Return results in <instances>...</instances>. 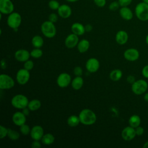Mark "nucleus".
<instances>
[{
	"mask_svg": "<svg viewBox=\"0 0 148 148\" xmlns=\"http://www.w3.org/2000/svg\"><path fill=\"white\" fill-rule=\"evenodd\" d=\"M30 110L29 109V108L28 107H26L24 109H22V112L27 116H28L29 114V112H30Z\"/></svg>",
	"mask_w": 148,
	"mask_h": 148,
	"instance_id": "a18cd8bd",
	"label": "nucleus"
},
{
	"mask_svg": "<svg viewBox=\"0 0 148 148\" xmlns=\"http://www.w3.org/2000/svg\"><path fill=\"white\" fill-rule=\"evenodd\" d=\"M31 128H30L29 126L25 123L20 126V131L21 134L23 135H29L31 132Z\"/></svg>",
	"mask_w": 148,
	"mask_h": 148,
	"instance_id": "2f4dec72",
	"label": "nucleus"
},
{
	"mask_svg": "<svg viewBox=\"0 0 148 148\" xmlns=\"http://www.w3.org/2000/svg\"><path fill=\"white\" fill-rule=\"evenodd\" d=\"M86 32H90L92 29V26L91 24H87L84 26Z\"/></svg>",
	"mask_w": 148,
	"mask_h": 148,
	"instance_id": "49530a36",
	"label": "nucleus"
},
{
	"mask_svg": "<svg viewBox=\"0 0 148 148\" xmlns=\"http://www.w3.org/2000/svg\"><path fill=\"white\" fill-rule=\"evenodd\" d=\"M146 43L147 44V45H148V35L146 36Z\"/></svg>",
	"mask_w": 148,
	"mask_h": 148,
	"instance_id": "603ef678",
	"label": "nucleus"
},
{
	"mask_svg": "<svg viewBox=\"0 0 148 148\" xmlns=\"http://www.w3.org/2000/svg\"><path fill=\"white\" fill-rule=\"evenodd\" d=\"M21 23V16L17 12H12L9 14L7 18L8 25L12 28H18Z\"/></svg>",
	"mask_w": 148,
	"mask_h": 148,
	"instance_id": "39448f33",
	"label": "nucleus"
},
{
	"mask_svg": "<svg viewBox=\"0 0 148 148\" xmlns=\"http://www.w3.org/2000/svg\"><path fill=\"white\" fill-rule=\"evenodd\" d=\"M57 11L58 15L63 18H67L69 17L72 14V9L71 7L66 4L60 5Z\"/></svg>",
	"mask_w": 148,
	"mask_h": 148,
	"instance_id": "a211bd4d",
	"label": "nucleus"
},
{
	"mask_svg": "<svg viewBox=\"0 0 148 148\" xmlns=\"http://www.w3.org/2000/svg\"><path fill=\"white\" fill-rule=\"evenodd\" d=\"M80 123L79 116L76 115H71L67 119V124L69 127H75Z\"/></svg>",
	"mask_w": 148,
	"mask_h": 148,
	"instance_id": "c85d7f7f",
	"label": "nucleus"
},
{
	"mask_svg": "<svg viewBox=\"0 0 148 148\" xmlns=\"http://www.w3.org/2000/svg\"><path fill=\"white\" fill-rule=\"evenodd\" d=\"M120 16L125 20H130L133 17V13L132 10L127 6H123L119 11Z\"/></svg>",
	"mask_w": 148,
	"mask_h": 148,
	"instance_id": "412c9836",
	"label": "nucleus"
},
{
	"mask_svg": "<svg viewBox=\"0 0 148 148\" xmlns=\"http://www.w3.org/2000/svg\"><path fill=\"white\" fill-rule=\"evenodd\" d=\"M58 16L56 14V13H51L49 16V20L51 22L55 23L58 20Z\"/></svg>",
	"mask_w": 148,
	"mask_h": 148,
	"instance_id": "4c0bfd02",
	"label": "nucleus"
},
{
	"mask_svg": "<svg viewBox=\"0 0 148 148\" xmlns=\"http://www.w3.org/2000/svg\"><path fill=\"white\" fill-rule=\"evenodd\" d=\"M42 143L45 145H50L53 144L55 141V137L54 136L50 134V133H47L44 134L43 137L41 139Z\"/></svg>",
	"mask_w": 148,
	"mask_h": 148,
	"instance_id": "b1692460",
	"label": "nucleus"
},
{
	"mask_svg": "<svg viewBox=\"0 0 148 148\" xmlns=\"http://www.w3.org/2000/svg\"><path fill=\"white\" fill-rule=\"evenodd\" d=\"M148 87L147 82L144 80H138L132 84L131 90L136 95H141L146 92Z\"/></svg>",
	"mask_w": 148,
	"mask_h": 148,
	"instance_id": "423d86ee",
	"label": "nucleus"
},
{
	"mask_svg": "<svg viewBox=\"0 0 148 148\" xmlns=\"http://www.w3.org/2000/svg\"><path fill=\"white\" fill-rule=\"evenodd\" d=\"M71 31L72 33L78 36H81L83 35L86 32L84 26L80 23H73L71 26Z\"/></svg>",
	"mask_w": 148,
	"mask_h": 148,
	"instance_id": "aec40b11",
	"label": "nucleus"
},
{
	"mask_svg": "<svg viewBox=\"0 0 148 148\" xmlns=\"http://www.w3.org/2000/svg\"><path fill=\"white\" fill-rule=\"evenodd\" d=\"M30 57V53L26 49H19L14 53V57L19 62H24L29 60Z\"/></svg>",
	"mask_w": 148,
	"mask_h": 148,
	"instance_id": "dca6fc26",
	"label": "nucleus"
},
{
	"mask_svg": "<svg viewBox=\"0 0 148 148\" xmlns=\"http://www.w3.org/2000/svg\"><path fill=\"white\" fill-rule=\"evenodd\" d=\"M127 81L128 83H130L132 84L136 81L135 77L133 75H128L127 77Z\"/></svg>",
	"mask_w": 148,
	"mask_h": 148,
	"instance_id": "c03bdc74",
	"label": "nucleus"
},
{
	"mask_svg": "<svg viewBox=\"0 0 148 148\" xmlns=\"http://www.w3.org/2000/svg\"><path fill=\"white\" fill-rule=\"evenodd\" d=\"M14 5L10 0H0V12L2 14H9L13 12Z\"/></svg>",
	"mask_w": 148,
	"mask_h": 148,
	"instance_id": "9d476101",
	"label": "nucleus"
},
{
	"mask_svg": "<svg viewBox=\"0 0 148 148\" xmlns=\"http://www.w3.org/2000/svg\"><path fill=\"white\" fill-rule=\"evenodd\" d=\"M73 73L76 76H81L83 74V69L80 66H77L75 67L73 69Z\"/></svg>",
	"mask_w": 148,
	"mask_h": 148,
	"instance_id": "e433bc0d",
	"label": "nucleus"
},
{
	"mask_svg": "<svg viewBox=\"0 0 148 148\" xmlns=\"http://www.w3.org/2000/svg\"><path fill=\"white\" fill-rule=\"evenodd\" d=\"M90 45L89 41L86 39H83L79 42L77 45V48L80 53H84L88 50Z\"/></svg>",
	"mask_w": 148,
	"mask_h": 148,
	"instance_id": "4be33fe9",
	"label": "nucleus"
},
{
	"mask_svg": "<svg viewBox=\"0 0 148 148\" xmlns=\"http://www.w3.org/2000/svg\"><path fill=\"white\" fill-rule=\"evenodd\" d=\"M40 29L43 35L47 38H52L56 35L57 30L54 23L49 20L45 21L42 24Z\"/></svg>",
	"mask_w": 148,
	"mask_h": 148,
	"instance_id": "f03ea898",
	"label": "nucleus"
},
{
	"mask_svg": "<svg viewBox=\"0 0 148 148\" xmlns=\"http://www.w3.org/2000/svg\"><path fill=\"white\" fill-rule=\"evenodd\" d=\"M99 62L95 58H89L86 63V68L87 71L90 73L96 72L99 68Z\"/></svg>",
	"mask_w": 148,
	"mask_h": 148,
	"instance_id": "ddd939ff",
	"label": "nucleus"
},
{
	"mask_svg": "<svg viewBox=\"0 0 148 148\" xmlns=\"http://www.w3.org/2000/svg\"><path fill=\"white\" fill-rule=\"evenodd\" d=\"M84 80L82 76H76L71 82V86L75 90H80L83 86Z\"/></svg>",
	"mask_w": 148,
	"mask_h": 148,
	"instance_id": "5701e85b",
	"label": "nucleus"
},
{
	"mask_svg": "<svg viewBox=\"0 0 148 148\" xmlns=\"http://www.w3.org/2000/svg\"><path fill=\"white\" fill-rule=\"evenodd\" d=\"M30 78L29 71L25 68L20 69L16 76V79L17 83L20 85H25L27 84Z\"/></svg>",
	"mask_w": 148,
	"mask_h": 148,
	"instance_id": "6e6552de",
	"label": "nucleus"
},
{
	"mask_svg": "<svg viewBox=\"0 0 148 148\" xmlns=\"http://www.w3.org/2000/svg\"><path fill=\"white\" fill-rule=\"evenodd\" d=\"M135 13L137 18L143 21L148 20V3L144 2L138 3L135 8Z\"/></svg>",
	"mask_w": 148,
	"mask_h": 148,
	"instance_id": "7ed1b4c3",
	"label": "nucleus"
},
{
	"mask_svg": "<svg viewBox=\"0 0 148 148\" xmlns=\"http://www.w3.org/2000/svg\"><path fill=\"white\" fill-rule=\"evenodd\" d=\"M136 135L135 129L131 126H128L125 127L121 132L122 138L126 141H130L132 140Z\"/></svg>",
	"mask_w": 148,
	"mask_h": 148,
	"instance_id": "9b49d317",
	"label": "nucleus"
},
{
	"mask_svg": "<svg viewBox=\"0 0 148 148\" xmlns=\"http://www.w3.org/2000/svg\"><path fill=\"white\" fill-rule=\"evenodd\" d=\"M144 99L145 101H146L147 102H148V92L146 93L145 96H144Z\"/></svg>",
	"mask_w": 148,
	"mask_h": 148,
	"instance_id": "09e8293b",
	"label": "nucleus"
},
{
	"mask_svg": "<svg viewBox=\"0 0 148 148\" xmlns=\"http://www.w3.org/2000/svg\"><path fill=\"white\" fill-rule=\"evenodd\" d=\"M124 57L127 61H135L139 58V53L136 49H128L124 51Z\"/></svg>",
	"mask_w": 148,
	"mask_h": 148,
	"instance_id": "2eb2a0df",
	"label": "nucleus"
},
{
	"mask_svg": "<svg viewBox=\"0 0 148 148\" xmlns=\"http://www.w3.org/2000/svg\"><path fill=\"white\" fill-rule=\"evenodd\" d=\"M142 73L145 77L148 78V65L145 66L143 68L142 71Z\"/></svg>",
	"mask_w": 148,
	"mask_h": 148,
	"instance_id": "37998d69",
	"label": "nucleus"
},
{
	"mask_svg": "<svg viewBox=\"0 0 148 148\" xmlns=\"http://www.w3.org/2000/svg\"><path fill=\"white\" fill-rule=\"evenodd\" d=\"M135 132H136V135L141 136L143 135V134L144 132V129L143 127H142L140 126H138L136 128H135Z\"/></svg>",
	"mask_w": 148,
	"mask_h": 148,
	"instance_id": "a19ab883",
	"label": "nucleus"
},
{
	"mask_svg": "<svg viewBox=\"0 0 148 148\" xmlns=\"http://www.w3.org/2000/svg\"><path fill=\"white\" fill-rule=\"evenodd\" d=\"M128 123L130 126L132 127L133 128H136L137 127L139 126L141 123L140 118L139 116L136 114L132 115L128 120Z\"/></svg>",
	"mask_w": 148,
	"mask_h": 148,
	"instance_id": "bb28decb",
	"label": "nucleus"
},
{
	"mask_svg": "<svg viewBox=\"0 0 148 148\" xmlns=\"http://www.w3.org/2000/svg\"><path fill=\"white\" fill-rule=\"evenodd\" d=\"M29 135L33 140H41V139L44 135V130L43 127L39 125H34L31 128Z\"/></svg>",
	"mask_w": 148,
	"mask_h": 148,
	"instance_id": "f8f14e48",
	"label": "nucleus"
},
{
	"mask_svg": "<svg viewBox=\"0 0 148 148\" xmlns=\"http://www.w3.org/2000/svg\"><path fill=\"white\" fill-rule=\"evenodd\" d=\"M30 55L34 58H39L42 56L43 51L40 48H35L31 51Z\"/></svg>",
	"mask_w": 148,
	"mask_h": 148,
	"instance_id": "7c9ffc66",
	"label": "nucleus"
},
{
	"mask_svg": "<svg viewBox=\"0 0 148 148\" xmlns=\"http://www.w3.org/2000/svg\"><path fill=\"white\" fill-rule=\"evenodd\" d=\"M79 117L80 123L85 125H92L97 121L96 114L90 109L82 110L79 114Z\"/></svg>",
	"mask_w": 148,
	"mask_h": 148,
	"instance_id": "f257e3e1",
	"label": "nucleus"
},
{
	"mask_svg": "<svg viewBox=\"0 0 148 148\" xmlns=\"http://www.w3.org/2000/svg\"><path fill=\"white\" fill-rule=\"evenodd\" d=\"M120 4L119 3V2H116V1H113L112 2L109 6V9L110 10L112 11H115L116 10H117L120 6Z\"/></svg>",
	"mask_w": 148,
	"mask_h": 148,
	"instance_id": "c9c22d12",
	"label": "nucleus"
},
{
	"mask_svg": "<svg viewBox=\"0 0 148 148\" xmlns=\"http://www.w3.org/2000/svg\"><path fill=\"white\" fill-rule=\"evenodd\" d=\"M34 66V63L32 60H28L27 61L24 62V68H25V69L29 71L33 69Z\"/></svg>",
	"mask_w": 148,
	"mask_h": 148,
	"instance_id": "72a5a7b5",
	"label": "nucleus"
},
{
	"mask_svg": "<svg viewBox=\"0 0 148 148\" xmlns=\"http://www.w3.org/2000/svg\"><path fill=\"white\" fill-rule=\"evenodd\" d=\"M143 148H148V141L145 142L143 146Z\"/></svg>",
	"mask_w": 148,
	"mask_h": 148,
	"instance_id": "8fccbe9b",
	"label": "nucleus"
},
{
	"mask_svg": "<svg viewBox=\"0 0 148 148\" xmlns=\"http://www.w3.org/2000/svg\"><path fill=\"white\" fill-rule=\"evenodd\" d=\"M8 132V128L3 126L2 125H0V138L3 139L7 136Z\"/></svg>",
	"mask_w": 148,
	"mask_h": 148,
	"instance_id": "f704fd0d",
	"label": "nucleus"
},
{
	"mask_svg": "<svg viewBox=\"0 0 148 148\" xmlns=\"http://www.w3.org/2000/svg\"><path fill=\"white\" fill-rule=\"evenodd\" d=\"M41 102L37 99H34L29 101L28 104V108L31 111H35L38 110L41 106Z\"/></svg>",
	"mask_w": 148,
	"mask_h": 148,
	"instance_id": "a878e982",
	"label": "nucleus"
},
{
	"mask_svg": "<svg viewBox=\"0 0 148 148\" xmlns=\"http://www.w3.org/2000/svg\"><path fill=\"white\" fill-rule=\"evenodd\" d=\"M116 42L121 45H124L127 43L128 39V35L126 31L123 30L119 31L116 34Z\"/></svg>",
	"mask_w": 148,
	"mask_h": 148,
	"instance_id": "6ab92c4d",
	"label": "nucleus"
},
{
	"mask_svg": "<svg viewBox=\"0 0 148 148\" xmlns=\"http://www.w3.org/2000/svg\"><path fill=\"white\" fill-rule=\"evenodd\" d=\"M31 147L32 148H40L41 147V143L39 140H34V141L31 143Z\"/></svg>",
	"mask_w": 148,
	"mask_h": 148,
	"instance_id": "79ce46f5",
	"label": "nucleus"
},
{
	"mask_svg": "<svg viewBox=\"0 0 148 148\" xmlns=\"http://www.w3.org/2000/svg\"><path fill=\"white\" fill-rule=\"evenodd\" d=\"M29 101L28 98L23 94H17L11 99V105L16 109H23L28 106Z\"/></svg>",
	"mask_w": 148,
	"mask_h": 148,
	"instance_id": "20e7f679",
	"label": "nucleus"
},
{
	"mask_svg": "<svg viewBox=\"0 0 148 148\" xmlns=\"http://www.w3.org/2000/svg\"><path fill=\"white\" fill-rule=\"evenodd\" d=\"M31 43L35 48H41L44 43L43 38L40 35H35L31 40Z\"/></svg>",
	"mask_w": 148,
	"mask_h": 148,
	"instance_id": "393cba45",
	"label": "nucleus"
},
{
	"mask_svg": "<svg viewBox=\"0 0 148 148\" xmlns=\"http://www.w3.org/2000/svg\"><path fill=\"white\" fill-rule=\"evenodd\" d=\"M49 7L52 10H58L60 5L57 1L51 0L49 2Z\"/></svg>",
	"mask_w": 148,
	"mask_h": 148,
	"instance_id": "473e14b6",
	"label": "nucleus"
},
{
	"mask_svg": "<svg viewBox=\"0 0 148 148\" xmlns=\"http://www.w3.org/2000/svg\"><path fill=\"white\" fill-rule=\"evenodd\" d=\"M68 2H76L79 0H66Z\"/></svg>",
	"mask_w": 148,
	"mask_h": 148,
	"instance_id": "3c124183",
	"label": "nucleus"
},
{
	"mask_svg": "<svg viewBox=\"0 0 148 148\" xmlns=\"http://www.w3.org/2000/svg\"><path fill=\"white\" fill-rule=\"evenodd\" d=\"M13 123L17 126H21L26 122V116L22 112H15L12 118Z\"/></svg>",
	"mask_w": 148,
	"mask_h": 148,
	"instance_id": "f3484780",
	"label": "nucleus"
},
{
	"mask_svg": "<svg viewBox=\"0 0 148 148\" xmlns=\"http://www.w3.org/2000/svg\"><path fill=\"white\" fill-rule=\"evenodd\" d=\"M57 84L61 88H65L71 83V76L66 72L60 73L57 78Z\"/></svg>",
	"mask_w": 148,
	"mask_h": 148,
	"instance_id": "1a4fd4ad",
	"label": "nucleus"
},
{
	"mask_svg": "<svg viewBox=\"0 0 148 148\" xmlns=\"http://www.w3.org/2000/svg\"><path fill=\"white\" fill-rule=\"evenodd\" d=\"M1 66L2 69H5L6 68V63L4 60H2L1 61Z\"/></svg>",
	"mask_w": 148,
	"mask_h": 148,
	"instance_id": "de8ad7c7",
	"label": "nucleus"
},
{
	"mask_svg": "<svg viewBox=\"0 0 148 148\" xmlns=\"http://www.w3.org/2000/svg\"><path fill=\"white\" fill-rule=\"evenodd\" d=\"M143 1V2H145V3H148V0H142Z\"/></svg>",
	"mask_w": 148,
	"mask_h": 148,
	"instance_id": "864d4df0",
	"label": "nucleus"
},
{
	"mask_svg": "<svg viewBox=\"0 0 148 148\" xmlns=\"http://www.w3.org/2000/svg\"><path fill=\"white\" fill-rule=\"evenodd\" d=\"M94 2L97 6L99 8H102L106 5V0H94Z\"/></svg>",
	"mask_w": 148,
	"mask_h": 148,
	"instance_id": "ea45409f",
	"label": "nucleus"
},
{
	"mask_svg": "<svg viewBox=\"0 0 148 148\" xmlns=\"http://www.w3.org/2000/svg\"><path fill=\"white\" fill-rule=\"evenodd\" d=\"M78 35L72 33L69 34L65 39V45L68 49H72L77 46L79 43Z\"/></svg>",
	"mask_w": 148,
	"mask_h": 148,
	"instance_id": "4468645a",
	"label": "nucleus"
},
{
	"mask_svg": "<svg viewBox=\"0 0 148 148\" xmlns=\"http://www.w3.org/2000/svg\"><path fill=\"white\" fill-rule=\"evenodd\" d=\"M123 76V72L120 69H116L112 70L110 74H109V77L110 79L114 82L119 80Z\"/></svg>",
	"mask_w": 148,
	"mask_h": 148,
	"instance_id": "cd10ccee",
	"label": "nucleus"
},
{
	"mask_svg": "<svg viewBox=\"0 0 148 148\" xmlns=\"http://www.w3.org/2000/svg\"><path fill=\"white\" fill-rule=\"evenodd\" d=\"M132 0H118V2L120 5L123 6H128L129 5L131 4Z\"/></svg>",
	"mask_w": 148,
	"mask_h": 148,
	"instance_id": "58836bf2",
	"label": "nucleus"
},
{
	"mask_svg": "<svg viewBox=\"0 0 148 148\" xmlns=\"http://www.w3.org/2000/svg\"><path fill=\"white\" fill-rule=\"evenodd\" d=\"M7 136L12 140H17L20 138V134L18 131L12 128H8V132Z\"/></svg>",
	"mask_w": 148,
	"mask_h": 148,
	"instance_id": "c756f323",
	"label": "nucleus"
},
{
	"mask_svg": "<svg viewBox=\"0 0 148 148\" xmlns=\"http://www.w3.org/2000/svg\"><path fill=\"white\" fill-rule=\"evenodd\" d=\"M15 82L14 79L7 74L2 73L0 75V88L1 90H9L14 87Z\"/></svg>",
	"mask_w": 148,
	"mask_h": 148,
	"instance_id": "0eeeda50",
	"label": "nucleus"
}]
</instances>
